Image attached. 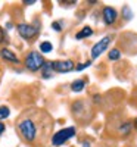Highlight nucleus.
I'll use <instances>...</instances> for the list:
<instances>
[{
  "mask_svg": "<svg viewBox=\"0 0 137 147\" xmlns=\"http://www.w3.org/2000/svg\"><path fill=\"white\" fill-rule=\"evenodd\" d=\"M25 65H27V68L30 71H39L40 68L44 66V59L40 56V53L31 52L25 59Z\"/></svg>",
  "mask_w": 137,
  "mask_h": 147,
  "instance_id": "f257e3e1",
  "label": "nucleus"
},
{
  "mask_svg": "<svg viewBox=\"0 0 137 147\" xmlns=\"http://www.w3.org/2000/svg\"><path fill=\"white\" fill-rule=\"evenodd\" d=\"M74 134H75V128H72V127H69V128H64V129L58 131L55 136H53L52 143H53V146H60V144H64L68 138H71Z\"/></svg>",
  "mask_w": 137,
  "mask_h": 147,
  "instance_id": "f03ea898",
  "label": "nucleus"
},
{
  "mask_svg": "<svg viewBox=\"0 0 137 147\" xmlns=\"http://www.w3.org/2000/svg\"><path fill=\"white\" fill-rule=\"evenodd\" d=\"M19 131H21L22 136L25 137V140H28V141H33L35 138V127L33 124V121H30V119H25V121L21 122Z\"/></svg>",
  "mask_w": 137,
  "mask_h": 147,
  "instance_id": "7ed1b4c3",
  "label": "nucleus"
},
{
  "mask_svg": "<svg viewBox=\"0 0 137 147\" xmlns=\"http://www.w3.org/2000/svg\"><path fill=\"white\" fill-rule=\"evenodd\" d=\"M109 43H111V35L103 37V38L99 41V43H96V44L93 46V49H92V57L94 59V57H97V56H100V55L105 52V49L108 47Z\"/></svg>",
  "mask_w": 137,
  "mask_h": 147,
  "instance_id": "20e7f679",
  "label": "nucleus"
},
{
  "mask_svg": "<svg viewBox=\"0 0 137 147\" xmlns=\"http://www.w3.org/2000/svg\"><path fill=\"white\" fill-rule=\"evenodd\" d=\"M18 32L24 37V38H31L33 35H35L37 30L33 25H30V24H19L18 25Z\"/></svg>",
  "mask_w": 137,
  "mask_h": 147,
  "instance_id": "39448f33",
  "label": "nucleus"
},
{
  "mask_svg": "<svg viewBox=\"0 0 137 147\" xmlns=\"http://www.w3.org/2000/svg\"><path fill=\"white\" fill-rule=\"evenodd\" d=\"M72 68H74L72 60H59V62L53 63V69L58 72H69Z\"/></svg>",
  "mask_w": 137,
  "mask_h": 147,
  "instance_id": "423d86ee",
  "label": "nucleus"
},
{
  "mask_svg": "<svg viewBox=\"0 0 137 147\" xmlns=\"http://www.w3.org/2000/svg\"><path fill=\"white\" fill-rule=\"evenodd\" d=\"M103 19H105V22L108 24V25L114 24V22L117 21V10H115L114 7L106 6V7L103 9Z\"/></svg>",
  "mask_w": 137,
  "mask_h": 147,
  "instance_id": "0eeeda50",
  "label": "nucleus"
},
{
  "mask_svg": "<svg viewBox=\"0 0 137 147\" xmlns=\"http://www.w3.org/2000/svg\"><path fill=\"white\" fill-rule=\"evenodd\" d=\"M0 55H2V57H5L6 60H9V62H14V63H18V62H19L18 57H16V55H15L14 52H10L9 49H2Z\"/></svg>",
  "mask_w": 137,
  "mask_h": 147,
  "instance_id": "6e6552de",
  "label": "nucleus"
},
{
  "mask_svg": "<svg viewBox=\"0 0 137 147\" xmlns=\"http://www.w3.org/2000/svg\"><path fill=\"white\" fill-rule=\"evenodd\" d=\"M92 34H93V30L90 27H84L80 32H77V38L81 40V38H85V37H90Z\"/></svg>",
  "mask_w": 137,
  "mask_h": 147,
  "instance_id": "1a4fd4ad",
  "label": "nucleus"
},
{
  "mask_svg": "<svg viewBox=\"0 0 137 147\" xmlns=\"http://www.w3.org/2000/svg\"><path fill=\"white\" fill-rule=\"evenodd\" d=\"M71 88H72V91H81V90L84 88V81H83V80L74 81L72 85H71Z\"/></svg>",
  "mask_w": 137,
  "mask_h": 147,
  "instance_id": "9d476101",
  "label": "nucleus"
},
{
  "mask_svg": "<svg viewBox=\"0 0 137 147\" xmlns=\"http://www.w3.org/2000/svg\"><path fill=\"white\" fill-rule=\"evenodd\" d=\"M52 69H53V63H44V66H43V77H44V78L50 77Z\"/></svg>",
  "mask_w": 137,
  "mask_h": 147,
  "instance_id": "9b49d317",
  "label": "nucleus"
},
{
  "mask_svg": "<svg viewBox=\"0 0 137 147\" xmlns=\"http://www.w3.org/2000/svg\"><path fill=\"white\" fill-rule=\"evenodd\" d=\"M52 49H53V47H52V43H49V41H44V43L40 44V50H41L43 53H49Z\"/></svg>",
  "mask_w": 137,
  "mask_h": 147,
  "instance_id": "f8f14e48",
  "label": "nucleus"
},
{
  "mask_svg": "<svg viewBox=\"0 0 137 147\" xmlns=\"http://www.w3.org/2000/svg\"><path fill=\"white\" fill-rule=\"evenodd\" d=\"M9 107H6V106H2L0 107V119H5V118H7L9 116Z\"/></svg>",
  "mask_w": 137,
  "mask_h": 147,
  "instance_id": "ddd939ff",
  "label": "nucleus"
},
{
  "mask_svg": "<svg viewBox=\"0 0 137 147\" xmlns=\"http://www.w3.org/2000/svg\"><path fill=\"white\" fill-rule=\"evenodd\" d=\"M109 59H111V60H117V59H119V52L117 50V49H112V50L109 52Z\"/></svg>",
  "mask_w": 137,
  "mask_h": 147,
  "instance_id": "4468645a",
  "label": "nucleus"
},
{
  "mask_svg": "<svg viewBox=\"0 0 137 147\" xmlns=\"http://www.w3.org/2000/svg\"><path fill=\"white\" fill-rule=\"evenodd\" d=\"M130 129H131V124H128V122H127V124H124V125L121 127V132H122V134H128Z\"/></svg>",
  "mask_w": 137,
  "mask_h": 147,
  "instance_id": "2eb2a0df",
  "label": "nucleus"
},
{
  "mask_svg": "<svg viewBox=\"0 0 137 147\" xmlns=\"http://www.w3.org/2000/svg\"><path fill=\"white\" fill-rule=\"evenodd\" d=\"M90 63H92V60H89V62H87V63H83V65H78V66H77V69L80 71V69H83V68H85V66H89Z\"/></svg>",
  "mask_w": 137,
  "mask_h": 147,
  "instance_id": "dca6fc26",
  "label": "nucleus"
},
{
  "mask_svg": "<svg viewBox=\"0 0 137 147\" xmlns=\"http://www.w3.org/2000/svg\"><path fill=\"white\" fill-rule=\"evenodd\" d=\"M5 40V31L2 30V27H0V43H2Z\"/></svg>",
  "mask_w": 137,
  "mask_h": 147,
  "instance_id": "f3484780",
  "label": "nucleus"
},
{
  "mask_svg": "<svg viewBox=\"0 0 137 147\" xmlns=\"http://www.w3.org/2000/svg\"><path fill=\"white\" fill-rule=\"evenodd\" d=\"M52 27H53V30H56V31H60V27H59V24H58V22H55Z\"/></svg>",
  "mask_w": 137,
  "mask_h": 147,
  "instance_id": "a211bd4d",
  "label": "nucleus"
},
{
  "mask_svg": "<svg viewBox=\"0 0 137 147\" xmlns=\"http://www.w3.org/2000/svg\"><path fill=\"white\" fill-rule=\"evenodd\" d=\"M34 2H35V0H25V3H27V5H33Z\"/></svg>",
  "mask_w": 137,
  "mask_h": 147,
  "instance_id": "6ab92c4d",
  "label": "nucleus"
},
{
  "mask_svg": "<svg viewBox=\"0 0 137 147\" xmlns=\"http://www.w3.org/2000/svg\"><path fill=\"white\" fill-rule=\"evenodd\" d=\"M3 131H5V125H3V124H0V134H2Z\"/></svg>",
  "mask_w": 137,
  "mask_h": 147,
  "instance_id": "aec40b11",
  "label": "nucleus"
},
{
  "mask_svg": "<svg viewBox=\"0 0 137 147\" xmlns=\"http://www.w3.org/2000/svg\"><path fill=\"white\" fill-rule=\"evenodd\" d=\"M136 128H137V121H136Z\"/></svg>",
  "mask_w": 137,
  "mask_h": 147,
  "instance_id": "412c9836",
  "label": "nucleus"
}]
</instances>
